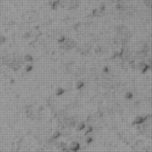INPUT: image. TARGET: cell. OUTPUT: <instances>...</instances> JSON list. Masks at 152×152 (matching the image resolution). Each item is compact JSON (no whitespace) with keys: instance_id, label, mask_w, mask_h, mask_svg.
Masks as SVG:
<instances>
[{"instance_id":"7a4b0ae2","label":"cell","mask_w":152,"mask_h":152,"mask_svg":"<svg viewBox=\"0 0 152 152\" xmlns=\"http://www.w3.org/2000/svg\"><path fill=\"white\" fill-rule=\"evenodd\" d=\"M59 46L64 50H70L75 46V42L69 38H63L59 40Z\"/></svg>"},{"instance_id":"6da1fadb","label":"cell","mask_w":152,"mask_h":152,"mask_svg":"<svg viewBox=\"0 0 152 152\" xmlns=\"http://www.w3.org/2000/svg\"><path fill=\"white\" fill-rule=\"evenodd\" d=\"M1 61L2 64L13 70L19 69L23 62L22 56L16 53H4L1 56Z\"/></svg>"},{"instance_id":"3957f363","label":"cell","mask_w":152,"mask_h":152,"mask_svg":"<svg viewBox=\"0 0 152 152\" xmlns=\"http://www.w3.org/2000/svg\"><path fill=\"white\" fill-rule=\"evenodd\" d=\"M79 148H80V145L76 142L71 145V150H73V151H77L79 149Z\"/></svg>"}]
</instances>
